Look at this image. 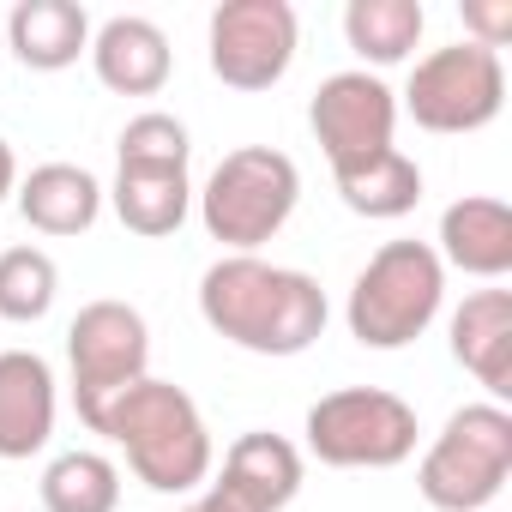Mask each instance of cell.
I'll return each mask as SVG.
<instances>
[{
    "label": "cell",
    "mask_w": 512,
    "mask_h": 512,
    "mask_svg": "<svg viewBox=\"0 0 512 512\" xmlns=\"http://www.w3.org/2000/svg\"><path fill=\"white\" fill-rule=\"evenodd\" d=\"M199 320L247 356H302L326 338L332 302L314 272L272 266L260 253H223L199 278Z\"/></svg>",
    "instance_id": "cell-1"
},
{
    "label": "cell",
    "mask_w": 512,
    "mask_h": 512,
    "mask_svg": "<svg viewBox=\"0 0 512 512\" xmlns=\"http://www.w3.org/2000/svg\"><path fill=\"white\" fill-rule=\"evenodd\" d=\"M91 434H103L109 446L127 452V470L151 488V494H193L211 482L217 446L211 428L199 416V404L175 386V380H133L127 392H115Z\"/></svg>",
    "instance_id": "cell-2"
},
{
    "label": "cell",
    "mask_w": 512,
    "mask_h": 512,
    "mask_svg": "<svg viewBox=\"0 0 512 512\" xmlns=\"http://www.w3.org/2000/svg\"><path fill=\"white\" fill-rule=\"evenodd\" d=\"M446 302V266L428 241H386L356 272L344 320L362 350H404L416 344Z\"/></svg>",
    "instance_id": "cell-3"
},
{
    "label": "cell",
    "mask_w": 512,
    "mask_h": 512,
    "mask_svg": "<svg viewBox=\"0 0 512 512\" xmlns=\"http://www.w3.org/2000/svg\"><path fill=\"white\" fill-rule=\"evenodd\" d=\"M199 199V223L211 241H223L229 253H260L302 199V169L290 151L272 145H241L229 157H217V169L205 175Z\"/></svg>",
    "instance_id": "cell-4"
},
{
    "label": "cell",
    "mask_w": 512,
    "mask_h": 512,
    "mask_svg": "<svg viewBox=\"0 0 512 512\" xmlns=\"http://www.w3.org/2000/svg\"><path fill=\"white\" fill-rule=\"evenodd\" d=\"M512 476V416L500 404H464L446 416L416 464V488L434 512H482Z\"/></svg>",
    "instance_id": "cell-5"
},
{
    "label": "cell",
    "mask_w": 512,
    "mask_h": 512,
    "mask_svg": "<svg viewBox=\"0 0 512 512\" xmlns=\"http://www.w3.org/2000/svg\"><path fill=\"white\" fill-rule=\"evenodd\" d=\"M308 452L332 470H398L416 452V410L386 386H338L326 392L308 422Z\"/></svg>",
    "instance_id": "cell-6"
},
{
    "label": "cell",
    "mask_w": 512,
    "mask_h": 512,
    "mask_svg": "<svg viewBox=\"0 0 512 512\" xmlns=\"http://www.w3.org/2000/svg\"><path fill=\"white\" fill-rule=\"evenodd\" d=\"M506 109V67L494 49L446 43L410 67L404 115L422 133H482Z\"/></svg>",
    "instance_id": "cell-7"
},
{
    "label": "cell",
    "mask_w": 512,
    "mask_h": 512,
    "mask_svg": "<svg viewBox=\"0 0 512 512\" xmlns=\"http://www.w3.org/2000/svg\"><path fill=\"white\" fill-rule=\"evenodd\" d=\"M67 368H73V410L91 428L97 410L127 392L133 380H145L151 368V326L133 302H85L67 326Z\"/></svg>",
    "instance_id": "cell-8"
},
{
    "label": "cell",
    "mask_w": 512,
    "mask_h": 512,
    "mask_svg": "<svg viewBox=\"0 0 512 512\" xmlns=\"http://www.w3.org/2000/svg\"><path fill=\"white\" fill-rule=\"evenodd\" d=\"M302 25L290 0H223L205 25V61L229 91H272L296 67Z\"/></svg>",
    "instance_id": "cell-9"
},
{
    "label": "cell",
    "mask_w": 512,
    "mask_h": 512,
    "mask_svg": "<svg viewBox=\"0 0 512 512\" xmlns=\"http://www.w3.org/2000/svg\"><path fill=\"white\" fill-rule=\"evenodd\" d=\"M308 127L326 151L332 169H350L362 157H380L392 151V133H398V97L380 73L368 67H350V73H332L320 79L314 103H308Z\"/></svg>",
    "instance_id": "cell-10"
},
{
    "label": "cell",
    "mask_w": 512,
    "mask_h": 512,
    "mask_svg": "<svg viewBox=\"0 0 512 512\" xmlns=\"http://www.w3.org/2000/svg\"><path fill=\"white\" fill-rule=\"evenodd\" d=\"M302 476H308L302 446H290L284 434H266V428H247L229 440L223 470L205 488L223 494L235 512H284L302 494Z\"/></svg>",
    "instance_id": "cell-11"
},
{
    "label": "cell",
    "mask_w": 512,
    "mask_h": 512,
    "mask_svg": "<svg viewBox=\"0 0 512 512\" xmlns=\"http://www.w3.org/2000/svg\"><path fill=\"white\" fill-rule=\"evenodd\" d=\"M55 410V368L37 350H0V458H37L55 440Z\"/></svg>",
    "instance_id": "cell-12"
},
{
    "label": "cell",
    "mask_w": 512,
    "mask_h": 512,
    "mask_svg": "<svg viewBox=\"0 0 512 512\" xmlns=\"http://www.w3.org/2000/svg\"><path fill=\"white\" fill-rule=\"evenodd\" d=\"M440 266L500 284L512 272V205L494 193H464L440 211Z\"/></svg>",
    "instance_id": "cell-13"
},
{
    "label": "cell",
    "mask_w": 512,
    "mask_h": 512,
    "mask_svg": "<svg viewBox=\"0 0 512 512\" xmlns=\"http://www.w3.org/2000/svg\"><path fill=\"white\" fill-rule=\"evenodd\" d=\"M91 67L115 97H157L175 73V49H169L163 25L121 13V19L91 31Z\"/></svg>",
    "instance_id": "cell-14"
},
{
    "label": "cell",
    "mask_w": 512,
    "mask_h": 512,
    "mask_svg": "<svg viewBox=\"0 0 512 512\" xmlns=\"http://www.w3.org/2000/svg\"><path fill=\"white\" fill-rule=\"evenodd\" d=\"M452 362L488 386V398H512V290H470L452 314Z\"/></svg>",
    "instance_id": "cell-15"
},
{
    "label": "cell",
    "mask_w": 512,
    "mask_h": 512,
    "mask_svg": "<svg viewBox=\"0 0 512 512\" xmlns=\"http://www.w3.org/2000/svg\"><path fill=\"white\" fill-rule=\"evenodd\" d=\"M121 217V229L145 235V241H163L187 223L193 211V181L187 169L175 163H115V187L103 193Z\"/></svg>",
    "instance_id": "cell-16"
},
{
    "label": "cell",
    "mask_w": 512,
    "mask_h": 512,
    "mask_svg": "<svg viewBox=\"0 0 512 512\" xmlns=\"http://www.w3.org/2000/svg\"><path fill=\"white\" fill-rule=\"evenodd\" d=\"M13 199L37 235H85L103 217V181L79 163H37L31 175H19Z\"/></svg>",
    "instance_id": "cell-17"
},
{
    "label": "cell",
    "mask_w": 512,
    "mask_h": 512,
    "mask_svg": "<svg viewBox=\"0 0 512 512\" xmlns=\"http://www.w3.org/2000/svg\"><path fill=\"white\" fill-rule=\"evenodd\" d=\"M7 43L31 73H67L91 55V13L79 0H19L7 13Z\"/></svg>",
    "instance_id": "cell-18"
},
{
    "label": "cell",
    "mask_w": 512,
    "mask_h": 512,
    "mask_svg": "<svg viewBox=\"0 0 512 512\" xmlns=\"http://www.w3.org/2000/svg\"><path fill=\"white\" fill-rule=\"evenodd\" d=\"M338 181V199L356 211V217H374V223H392V217H410L422 205V169L416 157H404L398 145L380 151V157H362L350 169H332Z\"/></svg>",
    "instance_id": "cell-19"
},
{
    "label": "cell",
    "mask_w": 512,
    "mask_h": 512,
    "mask_svg": "<svg viewBox=\"0 0 512 512\" xmlns=\"http://www.w3.org/2000/svg\"><path fill=\"white\" fill-rule=\"evenodd\" d=\"M428 31L422 0H350L344 7V43L368 61V67H398L416 55Z\"/></svg>",
    "instance_id": "cell-20"
},
{
    "label": "cell",
    "mask_w": 512,
    "mask_h": 512,
    "mask_svg": "<svg viewBox=\"0 0 512 512\" xmlns=\"http://www.w3.org/2000/svg\"><path fill=\"white\" fill-rule=\"evenodd\" d=\"M37 494H43V512H115L121 506V470H115V458L79 446V452L49 458Z\"/></svg>",
    "instance_id": "cell-21"
},
{
    "label": "cell",
    "mask_w": 512,
    "mask_h": 512,
    "mask_svg": "<svg viewBox=\"0 0 512 512\" xmlns=\"http://www.w3.org/2000/svg\"><path fill=\"white\" fill-rule=\"evenodd\" d=\"M61 296V266L49 260L43 247H7L0 253V320H13V326H37L49 320Z\"/></svg>",
    "instance_id": "cell-22"
},
{
    "label": "cell",
    "mask_w": 512,
    "mask_h": 512,
    "mask_svg": "<svg viewBox=\"0 0 512 512\" xmlns=\"http://www.w3.org/2000/svg\"><path fill=\"white\" fill-rule=\"evenodd\" d=\"M187 157H193V139L169 109L133 115L115 139V163H175V169H187Z\"/></svg>",
    "instance_id": "cell-23"
},
{
    "label": "cell",
    "mask_w": 512,
    "mask_h": 512,
    "mask_svg": "<svg viewBox=\"0 0 512 512\" xmlns=\"http://www.w3.org/2000/svg\"><path fill=\"white\" fill-rule=\"evenodd\" d=\"M464 31H470L464 43L500 55V43L512 37V0H464Z\"/></svg>",
    "instance_id": "cell-24"
},
{
    "label": "cell",
    "mask_w": 512,
    "mask_h": 512,
    "mask_svg": "<svg viewBox=\"0 0 512 512\" xmlns=\"http://www.w3.org/2000/svg\"><path fill=\"white\" fill-rule=\"evenodd\" d=\"M19 187V157H13V145L7 139H0V199H7Z\"/></svg>",
    "instance_id": "cell-25"
},
{
    "label": "cell",
    "mask_w": 512,
    "mask_h": 512,
    "mask_svg": "<svg viewBox=\"0 0 512 512\" xmlns=\"http://www.w3.org/2000/svg\"><path fill=\"white\" fill-rule=\"evenodd\" d=\"M181 512H235V506H229L223 494H211V488H205V494H193V500H187Z\"/></svg>",
    "instance_id": "cell-26"
}]
</instances>
